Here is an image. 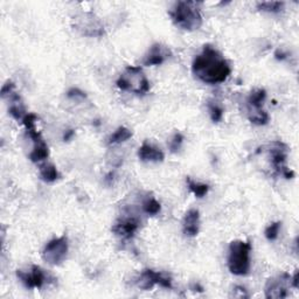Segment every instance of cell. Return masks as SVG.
<instances>
[{
  "mask_svg": "<svg viewBox=\"0 0 299 299\" xmlns=\"http://www.w3.org/2000/svg\"><path fill=\"white\" fill-rule=\"evenodd\" d=\"M192 72L203 83L218 84L228 79L232 69L220 51L212 44H204L202 52L192 63Z\"/></svg>",
  "mask_w": 299,
  "mask_h": 299,
  "instance_id": "1",
  "label": "cell"
},
{
  "mask_svg": "<svg viewBox=\"0 0 299 299\" xmlns=\"http://www.w3.org/2000/svg\"><path fill=\"white\" fill-rule=\"evenodd\" d=\"M169 14L175 26L183 31H195L202 26V15L196 2H178Z\"/></svg>",
  "mask_w": 299,
  "mask_h": 299,
  "instance_id": "2",
  "label": "cell"
},
{
  "mask_svg": "<svg viewBox=\"0 0 299 299\" xmlns=\"http://www.w3.org/2000/svg\"><path fill=\"white\" fill-rule=\"evenodd\" d=\"M251 244L249 241L235 240L229 244L228 269L233 275L245 276L250 270Z\"/></svg>",
  "mask_w": 299,
  "mask_h": 299,
  "instance_id": "3",
  "label": "cell"
},
{
  "mask_svg": "<svg viewBox=\"0 0 299 299\" xmlns=\"http://www.w3.org/2000/svg\"><path fill=\"white\" fill-rule=\"evenodd\" d=\"M117 87L123 91H129L136 95H145L150 91V82L141 67L129 65L116 82Z\"/></svg>",
  "mask_w": 299,
  "mask_h": 299,
  "instance_id": "4",
  "label": "cell"
},
{
  "mask_svg": "<svg viewBox=\"0 0 299 299\" xmlns=\"http://www.w3.org/2000/svg\"><path fill=\"white\" fill-rule=\"evenodd\" d=\"M265 100H267V91L264 89H256L249 94L247 98V111L249 121L252 124L265 125L269 123V114L263 109Z\"/></svg>",
  "mask_w": 299,
  "mask_h": 299,
  "instance_id": "5",
  "label": "cell"
},
{
  "mask_svg": "<svg viewBox=\"0 0 299 299\" xmlns=\"http://www.w3.org/2000/svg\"><path fill=\"white\" fill-rule=\"evenodd\" d=\"M69 250L68 237L62 235L56 239H53L44 245L41 256L44 262H47L51 265H59L62 263L67 257Z\"/></svg>",
  "mask_w": 299,
  "mask_h": 299,
  "instance_id": "6",
  "label": "cell"
},
{
  "mask_svg": "<svg viewBox=\"0 0 299 299\" xmlns=\"http://www.w3.org/2000/svg\"><path fill=\"white\" fill-rule=\"evenodd\" d=\"M74 21H75L74 27L85 36H102L104 34L103 24L95 14L90 12H84V13L76 15Z\"/></svg>",
  "mask_w": 299,
  "mask_h": 299,
  "instance_id": "7",
  "label": "cell"
},
{
  "mask_svg": "<svg viewBox=\"0 0 299 299\" xmlns=\"http://www.w3.org/2000/svg\"><path fill=\"white\" fill-rule=\"evenodd\" d=\"M154 285H159L164 289H172V278L165 273L154 271L152 269H145L137 278V286L142 290H151Z\"/></svg>",
  "mask_w": 299,
  "mask_h": 299,
  "instance_id": "8",
  "label": "cell"
},
{
  "mask_svg": "<svg viewBox=\"0 0 299 299\" xmlns=\"http://www.w3.org/2000/svg\"><path fill=\"white\" fill-rule=\"evenodd\" d=\"M290 285H291V276L286 272L270 278L265 284V297L272 299L286 298L289 294L288 289Z\"/></svg>",
  "mask_w": 299,
  "mask_h": 299,
  "instance_id": "9",
  "label": "cell"
},
{
  "mask_svg": "<svg viewBox=\"0 0 299 299\" xmlns=\"http://www.w3.org/2000/svg\"><path fill=\"white\" fill-rule=\"evenodd\" d=\"M16 277L27 289H41L49 280L48 273L39 265H32L30 271L16 270Z\"/></svg>",
  "mask_w": 299,
  "mask_h": 299,
  "instance_id": "10",
  "label": "cell"
},
{
  "mask_svg": "<svg viewBox=\"0 0 299 299\" xmlns=\"http://www.w3.org/2000/svg\"><path fill=\"white\" fill-rule=\"evenodd\" d=\"M288 146H286L283 142H272L271 144L268 146V152L270 155V162L275 170L276 174H281L282 172L286 169L285 162L288 158Z\"/></svg>",
  "mask_w": 299,
  "mask_h": 299,
  "instance_id": "11",
  "label": "cell"
},
{
  "mask_svg": "<svg viewBox=\"0 0 299 299\" xmlns=\"http://www.w3.org/2000/svg\"><path fill=\"white\" fill-rule=\"evenodd\" d=\"M171 56L172 53L169 47L164 46L162 43H154L150 47L149 52L144 56L143 64L147 65V67H150V65H160Z\"/></svg>",
  "mask_w": 299,
  "mask_h": 299,
  "instance_id": "12",
  "label": "cell"
},
{
  "mask_svg": "<svg viewBox=\"0 0 299 299\" xmlns=\"http://www.w3.org/2000/svg\"><path fill=\"white\" fill-rule=\"evenodd\" d=\"M139 228V221L133 216L122 218L113 224L111 231L114 234L123 237V239H131L136 234Z\"/></svg>",
  "mask_w": 299,
  "mask_h": 299,
  "instance_id": "13",
  "label": "cell"
},
{
  "mask_svg": "<svg viewBox=\"0 0 299 299\" xmlns=\"http://www.w3.org/2000/svg\"><path fill=\"white\" fill-rule=\"evenodd\" d=\"M138 157L145 163H159L165 159V154L159 147L154 146L149 142H144L138 150Z\"/></svg>",
  "mask_w": 299,
  "mask_h": 299,
  "instance_id": "14",
  "label": "cell"
},
{
  "mask_svg": "<svg viewBox=\"0 0 299 299\" xmlns=\"http://www.w3.org/2000/svg\"><path fill=\"white\" fill-rule=\"evenodd\" d=\"M200 231V213L198 210H190L182 221V232L186 236L194 237Z\"/></svg>",
  "mask_w": 299,
  "mask_h": 299,
  "instance_id": "15",
  "label": "cell"
},
{
  "mask_svg": "<svg viewBox=\"0 0 299 299\" xmlns=\"http://www.w3.org/2000/svg\"><path fill=\"white\" fill-rule=\"evenodd\" d=\"M49 155V149L47 143L43 141H40L38 143H34V147H33L32 152L30 153V159L33 163H40L47 159Z\"/></svg>",
  "mask_w": 299,
  "mask_h": 299,
  "instance_id": "16",
  "label": "cell"
},
{
  "mask_svg": "<svg viewBox=\"0 0 299 299\" xmlns=\"http://www.w3.org/2000/svg\"><path fill=\"white\" fill-rule=\"evenodd\" d=\"M132 137V132L125 126H120L109 137L108 139V145H116L124 143Z\"/></svg>",
  "mask_w": 299,
  "mask_h": 299,
  "instance_id": "17",
  "label": "cell"
},
{
  "mask_svg": "<svg viewBox=\"0 0 299 299\" xmlns=\"http://www.w3.org/2000/svg\"><path fill=\"white\" fill-rule=\"evenodd\" d=\"M40 177L46 182H54L60 178V174L53 164H44L40 167Z\"/></svg>",
  "mask_w": 299,
  "mask_h": 299,
  "instance_id": "18",
  "label": "cell"
},
{
  "mask_svg": "<svg viewBox=\"0 0 299 299\" xmlns=\"http://www.w3.org/2000/svg\"><path fill=\"white\" fill-rule=\"evenodd\" d=\"M186 182H187V186L190 188V191L193 193L196 198L201 199L203 196H206L208 191H210V186L207 185V183H201V182H196L193 181L191 178L186 179Z\"/></svg>",
  "mask_w": 299,
  "mask_h": 299,
  "instance_id": "19",
  "label": "cell"
},
{
  "mask_svg": "<svg viewBox=\"0 0 299 299\" xmlns=\"http://www.w3.org/2000/svg\"><path fill=\"white\" fill-rule=\"evenodd\" d=\"M257 8L260 11L268 12V13H280L283 10L284 3L283 2H262L257 3Z\"/></svg>",
  "mask_w": 299,
  "mask_h": 299,
  "instance_id": "20",
  "label": "cell"
},
{
  "mask_svg": "<svg viewBox=\"0 0 299 299\" xmlns=\"http://www.w3.org/2000/svg\"><path fill=\"white\" fill-rule=\"evenodd\" d=\"M143 211L147 215H157L162 211V204L154 198H149L143 201Z\"/></svg>",
  "mask_w": 299,
  "mask_h": 299,
  "instance_id": "21",
  "label": "cell"
},
{
  "mask_svg": "<svg viewBox=\"0 0 299 299\" xmlns=\"http://www.w3.org/2000/svg\"><path fill=\"white\" fill-rule=\"evenodd\" d=\"M208 106V110H210V114H211V118L212 121L214 123H219L222 121L223 118V108L221 106L218 102H214V101H210L207 103Z\"/></svg>",
  "mask_w": 299,
  "mask_h": 299,
  "instance_id": "22",
  "label": "cell"
},
{
  "mask_svg": "<svg viewBox=\"0 0 299 299\" xmlns=\"http://www.w3.org/2000/svg\"><path fill=\"white\" fill-rule=\"evenodd\" d=\"M281 227H282V222H280V221L271 223L270 226L267 227V229H265V232H264L265 237H267L269 241L277 240L278 235H280Z\"/></svg>",
  "mask_w": 299,
  "mask_h": 299,
  "instance_id": "23",
  "label": "cell"
},
{
  "mask_svg": "<svg viewBox=\"0 0 299 299\" xmlns=\"http://www.w3.org/2000/svg\"><path fill=\"white\" fill-rule=\"evenodd\" d=\"M182 143H183V136H182V134L180 132H175L174 136L172 137V139L170 141V144H169L171 152L172 153L178 152V151L181 149Z\"/></svg>",
  "mask_w": 299,
  "mask_h": 299,
  "instance_id": "24",
  "label": "cell"
},
{
  "mask_svg": "<svg viewBox=\"0 0 299 299\" xmlns=\"http://www.w3.org/2000/svg\"><path fill=\"white\" fill-rule=\"evenodd\" d=\"M232 297L234 298H249V293L245 288L241 285H236L234 286V289L232 290Z\"/></svg>",
  "mask_w": 299,
  "mask_h": 299,
  "instance_id": "25",
  "label": "cell"
},
{
  "mask_svg": "<svg viewBox=\"0 0 299 299\" xmlns=\"http://www.w3.org/2000/svg\"><path fill=\"white\" fill-rule=\"evenodd\" d=\"M14 88H15V85H14L13 82L7 81L6 83L3 85V88H2V97H3V98L7 97L8 95H10L11 93H13V91H14Z\"/></svg>",
  "mask_w": 299,
  "mask_h": 299,
  "instance_id": "26",
  "label": "cell"
},
{
  "mask_svg": "<svg viewBox=\"0 0 299 299\" xmlns=\"http://www.w3.org/2000/svg\"><path fill=\"white\" fill-rule=\"evenodd\" d=\"M67 97L68 98H85L87 96H85V94L82 91V90L77 88H72L67 93Z\"/></svg>",
  "mask_w": 299,
  "mask_h": 299,
  "instance_id": "27",
  "label": "cell"
},
{
  "mask_svg": "<svg viewBox=\"0 0 299 299\" xmlns=\"http://www.w3.org/2000/svg\"><path fill=\"white\" fill-rule=\"evenodd\" d=\"M291 285L293 286L294 289L299 288V271H298V270L296 272H294L293 277L291 278Z\"/></svg>",
  "mask_w": 299,
  "mask_h": 299,
  "instance_id": "28",
  "label": "cell"
},
{
  "mask_svg": "<svg viewBox=\"0 0 299 299\" xmlns=\"http://www.w3.org/2000/svg\"><path fill=\"white\" fill-rule=\"evenodd\" d=\"M275 56H276L277 60L283 61V60L286 59V56H288V54H286V53H284L283 51H281V49H278V51L275 53Z\"/></svg>",
  "mask_w": 299,
  "mask_h": 299,
  "instance_id": "29",
  "label": "cell"
},
{
  "mask_svg": "<svg viewBox=\"0 0 299 299\" xmlns=\"http://www.w3.org/2000/svg\"><path fill=\"white\" fill-rule=\"evenodd\" d=\"M191 290L194 292H203V288L199 283H193L191 285Z\"/></svg>",
  "mask_w": 299,
  "mask_h": 299,
  "instance_id": "30",
  "label": "cell"
},
{
  "mask_svg": "<svg viewBox=\"0 0 299 299\" xmlns=\"http://www.w3.org/2000/svg\"><path fill=\"white\" fill-rule=\"evenodd\" d=\"M74 134H75V132H74L73 130H68L67 132L64 133V136H63L64 142H65V141H67V142H68V141H71V139H72V137L74 136Z\"/></svg>",
  "mask_w": 299,
  "mask_h": 299,
  "instance_id": "31",
  "label": "cell"
}]
</instances>
